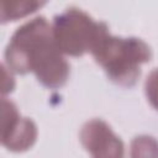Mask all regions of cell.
I'll return each instance as SVG.
<instances>
[{"label": "cell", "mask_w": 158, "mask_h": 158, "mask_svg": "<svg viewBox=\"0 0 158 158\" xmlns=\"http://www.w3.org/2000/svg\"><path fill=\"white\" fill-rule=\"evenodd\" d=\"M6 67L17 74L32 72L46 88L58 89L69 77V63L52 36V25L44 16H36L12 33L4 53Z\"/></svg>", "instance_id": "1"}, {"label": "cell", "mask_w": 158, "mask_h": 158, "mask_svg": "<svg viewBox=\"0 0 158 158\" xmlns=\"http://www.w3.org/2000/svg\"><path fill=\"white\" fill-rule=\"evenodd\" d=\"M107 78L121 86H133L141 77V64L152 58L151 47L138 37H118L105 32L91 49Z\"/></svg>", "instance_id": "2"}, {"label": "cell", "mask_w": 158, "mask_h": 158, "mask_svg": "<svg viewBox=\"0 0 158 158\" xmlns=\"http://www.w3.org/2000/svg\"><path fill=\"white\" fill-rule=\"evenodd\" d=\"M107 31L106 22L95 21L89 14L74 6L56 15L52 22V36L56 46L63 54L72 57L90 53Z\"/></svg>", "instance_id": "3"}, {"label": "cell", "mask_w": 158, "mask_h": 158, "mask_svg": "<svg viewBox=\"0 0 158 158\" xmlns=\"http://www.w3.org/2000/svg\"><path fill=\"white\" fill-rule=\"evenodd\" d=\"M37 126L30 117H22L14 101L1 99V143L11 152H25L37 139Z\"/></svg>", "instance_id": "4"}, {"label": "cell", "mask_w": 158, "mask_h": 158, "mask_svg": "<svg viewBox=\"0 0 158 158\" xmlns=\"http://www.w3.org/2000/svg\"><path fill=\"white\" fill-rule=\"evenodd\" d=\"M79 139L91 158H123L122 139L102 118L86 121L79 132Z\"/></svg>", "instance_id": "5"}, {"label": "cell", "mask_w": 158, "mask_h": 158, "mask_svg": "<svg viewBox=\"0 0 158 158\" xmlns=\"http://www.w3.org/2000/svg\"><path fill=\"white\" fill-rule=\"evenodd\" d=\"M42 5L43 2L38 1H4L1 4V21H16L35 12Z\"/></svg>", "instance_id": "6"}, {"label": "cell", "mask_w": 158, "mask_h": 158, "mask_svg": "<svg viewBox=\"0 0 158 158\" xmlns=\"http://www.w3.org/2000/svg\"><path fill=\"white\" fill-rule=\"evenodd\" d=\"M130 158H158V141L149 135H138L130 143Z\"/></svg>", "instance_id": "7"}, {"label": "cell", "mask_w": 158, "mask_h": 158, "mask_svg": "<svg viewBox=\"0 0 158 158\" xmlns=\"http://www.w3.org/2000/svg\"><path fill=\"white\" fill-rule=\"evenodd\" d=\"M144 94L153 109L158 111V68L149 72L144 81Z\"/></svg>", "instance_id": "8"}, {"label": "cell", "mask_w": 158, "mask_h": 158, "mask_svg": "<svg viewBox=\"0 0 158 158\" xmlns=\"http://www.w3.org/2000/svg\"><path fill=\"white\" fill-rule=\"evenodd\" d=\"M2 68V75H4V81H2V95L11 93L15 88V79L12 75V72L6 67L5 63L1 64Z\"/></svg>", "instance_id": "9"}]
</instances>
